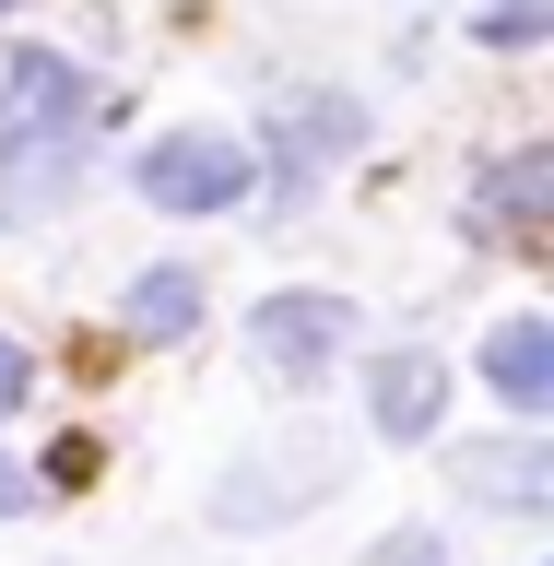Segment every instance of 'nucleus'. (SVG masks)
I'll use <instances>...</instances> for the list:
<instances>
[{
  "label": "nucleus",
  "instance_id": "f257e3e1",
  "mask_svg": "<svg viewBox=\"0 0 554 566\" xmlns=\"http://www.w3.org/2000/svg\"><path fill=\"white\" fill-rule=\"evenodd\" d=\"M142 201L154 212H224V201H248V154L224 130H166L142 154Z\"/></svg>",
  "mask_w": 554,
  "mask_h": 566
},
{
  "label": "nucleus",
  "instance_id": "f03ea898",
  "mask_svg": "<svg viewBox=\"0 0 554 566\" xmlns=\"http://www.w3.org/2000/svg\"><path fill=\"white\" fill-rule=\"evenodd\" d=\"M248 343H260V366H272V378H318V366L354 343V295H272Z\"/></svg>",
  "mask_w": 554,
  "mask_h": 566
},
{
  "label": "nucleus",
  "instance_id": "7ed1b4c3",
  "mask_svg": "<svg viewBox=\"0 0 554 566\" xmlns=\"http://www.w3.org/2000/svg\"><path fill=\"white\" fill-rule=\"evenodd\" d=\"M307 495H331V449H283V460H248L237 484H212V520L224 531H260V520H295V507H307Z\"/></svg>",
  "mask_w": 554,
  "mask_h": 566
},
{
  "label": "nucleus",
  "instance_id": "20e7f679",
  "mask_svg": "<svg viewBox=\"0 0 554 566\" xmlns=\"http://www.w3.org/2000/svg\"><path fill=\"white\" fill-rule=\"evenodd\" d=\"M354 142H366V106H354V95L283 106V130H272V201H307V166H318V154H354Z\"/></svg>",
  "mask_w": 554,
  "mask_h": 566
},
{
  "label": "nucleus",
  "instance_id": "39448f33",
  "mask_svg": "<svg viewBox=\"0 0 554 566\" xmlns=\"http://www.w3.org/2000/svg\"><path fill=\"white\" fill-rule=\"evenodd\" d=\"M83 177V130H12L0 142V224H35Z\"/></svg>",
  "mask_w": 554,
  "mask_h": 566
},
{
  "label": "nucleus",
  "instance_id": "423d86ee",
  "mask_svg": "<svg viewBox=\"0 0 554 566\" xmlns=\"http://www.w3.org/2000/svg\"><path fill=\"white\" fill-rule=\"evenodd\" d=\"M449 472H460V495H484V507H520V520H531V507H554V460H543V449H520V437H472Z\"/></svg>",
  "mask_w": 554,
  "mask_h": 566
},
{
  "label": "nucleus",
  "instance_id": "0eeeda50",
  "mask_svg": "<svg viewBox=\"0 0 554 566\" xmlns=\"http://www.w3.org/2000/svg\"><path fill=\"white\" fill-rule=\"evenodd\" d=\"M437 401H449V366L437 354H378V378H366L378 437H437Z\"/></svg>",
  "mask_w": 554,
  "mask_h": 566
},
{
  "label": "nucleus",
  "instance_id": "6e6552de",
  "mask_svg": "<svg viewBox=\"0 0 554 566\" xmlns=\"http://www.w3.org/2000/svg\"><path fill=\"white\" fill-rule=\"evenodd\" d=\"M484 378H495V401L543 413V401H554V331H543V318H508V331L484 343Z\"/></svg>",
  "mask_w": 554,
  "mask_h": 566
},
{
  "label": "nucleus",
  "instance_id": "1a4fd4ad",
  "mask_svg": "<svg viewBox=\"0 0 554 566\" xmlns=\"http://www.w3.org/2000/svg\"><path fill=\"white\" fill-rule=\"evenodd\" d=\"M83 118V83H71L60 48H24L12 60V130H71Z\"/></svg>",
  "mask_w": 554,
  "mask_h": 566
},
{
  "label": "nucleus",
  "instance_id": "9d476101",
  "mask_svg": "<svg viewBox=\"0 0 554 566\" xmlns=\"http://www.w3.org/2000/svg\"><path fill=\"white\" fill-rule=\"evenodd\" d=\"M118 318H130V343H177V331H201V272H142Z\"/></svg>",
  "mask_w": 554,
  "mask_h": 566
},
{
  "label": "nucleus",
  "instance_id": "9b49d317",
  "mask_svg": "<svg viewBox=\"0 0 554 566\" xmlns=\"http://www.w3.org/2000/svg\"><path fill=\"white\" fill-rule=\"evenodd\" d=\"M554 212V154H508L484 177V224H543Z\"/></svg>",
  "mask_w": 554,
  "mask_h": 566
},
{
  "label": "nucleus",
  "instance_id": "f8f14e48",
  "mask_svg": "<svg viewBox=\"0 0 554 566\" xmlns=\"http://www.w3.org/2000/svg\"><path fill=\"white\" fill-rule=\"evenodd\" d=\"M543 24H554V0H484V35H495V48H531Z\"/></svg>",
  "mask_w": 554,
  "mask_h": 566
},
{
  "label": "nucleus",
  "instance_id": "ddd939ff",
  "mask_svg": "<svg viewBox=\"0 0 554 566\" xmlns=\"http://www.w3.org/2000/svg\"><path fill=\"white\" fill-rule=\"evenodd\" d=\"M35 484H60V495H83V484H95V449H83V437H60V449H48V472H35Z\"/></svg>",
  "mask_w": 554,
  "mask_h": 566
},
{
  "label": "nucleus",
  "instance_id": "4468645a",
  "mask_svg": "<svg viewBox=\"0 0 554 566\" xmlns=\"http://www.w3.org/2000/svg\"><path fill=\"white\" fill-rule=\"evenodd\" d=\"M378 566H449V543H437V531H389Z\"/></svg>",
  "mask_w": 554,
  "mask_h": 566
},
{
  "label": "nucleus",
  "instance_id": "2eb2a0df",
  "mask_svg": "<svg viewBox=\"0 0 554 566\" xmlns=\"http://www.w3.org/2000/svg\"><path fill=\"white\" fill-rule=\"evenodd\" d=\"M24 389H35V366H24V343H0V413H24Z\"/></svg>",
  "mask_w": 554,
  "mask_h": 566
},
{
  "label": "nucleus",
  "instance_id": "dca6fc26",
  "mask_svg": "<svg viewBox=\"0 0 554 566\" xmlns=\"http://www.w3.org/2000/svg\"><path fill=\"white\" fill-rule=\"evenodd\" d=\"M24 495H35V484H24V472H12V460H0V520H12V507H24Z\"/></svg>",
  "mask_w": 554,
  "mask_h": 566
}]
</instances>
